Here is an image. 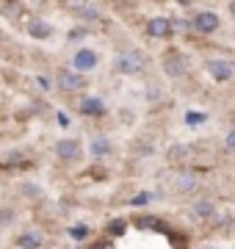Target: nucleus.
<instances>
[{"label":"nucleus","instance_id":"7","mask_svg":"<svg viewBox=\"0 0 235 249\" xmlns=\"http://www.w3.org/2000/svg\"><path fill=\"white\" fill-rule=\"evenodd\" d=\"M55 155L61 160H75L81 155V144L75 142V139H61V142L55 144Z\"/></svg>","mask_w":235,"mask_h":249},{"label":"nucleus","instance_id":"8","mask_svg":"<svg viewBox=\"0 0 235 249\" xmlns=\"http://www.w3.org/2000/svg\"><path fill=\"white\" fill-rule=\"evenodd\" d=\"M194 28L202 31V34H213L218 28V14H213V11H199L197 19H194Z\"/></svg>","mask_w":235,"mask_h":249},{"label":"nucleus","instance_id":"4","mask_svg":"<svg viewBox=\"0 0 235 249\" xmlns=\"http://www.w3.org/2000/svg\"><path fill=\"white\" fill-rule=\"evenodd\" d=\"M83 83H86V80H83L81 72H75V70L58 72V89H61V91H81Z\"/></svg>","mask_w":235,"mask_h":249},{"label":"nucleus","instance_id":"26","mask_svg":"<svg viewBox=\"0 0 235 249\" xmlns=\"http://www.w3.org/2000/svg\"><path fill=\"white\" fill-rule=\"evenodd\" d=\"M230 11H233V17H235V0H233V3H230Z\"/></svg>","mask_w":235,"mask_h":249},{"label":"nucleus","instance_id":"6","mask_svg":"<svg viewBox=\"0 0 235 249\" xmlns=\"http://www.w3.org/2000/svg\"><path fill=\"white\" fill-rule=\"evenodd\" d=\"M172 31H174V25L166 17H152L147 22V34L152 39H166V36H172Z\"/></svg>","mask_w":235,"mask_h":249},{"label":"nucleus","instance_id":"23","mask_svg":"<svg viewBox=\"0 0 235 249\" xmlns=\"http://www.w3.org/2000/svg\"><path fill=\"white\" fill-rule=\"evenodd\" d=\"M81 36H86V31H83V28H78V31H72V34H69V39H81Z\"/></svg>","mask_w":235,"mask_h":249},{"label":"nucleus","instance_id":"25","mask_svg":"<svg viewBox=\"0 0 235 249\" xmlns=\"http://www.w3.org/2000/svg\"><path fill=\"white\" fill-rule=\"evenodd\" d=\"M39 80V86H42V89H50V80L47 78H36Z\"/></svg>","mask_w":235,"mask_h":249},{"label":"nucleus","instance_id":"27","mask_svg":"<svg viewBox=\"0 0 235 249\" xmlns=\"http://www.w3.org/2000/svg\"><path fill=\"white\" fill-rule=\"evenodd\" d=\"M177 3H183V6H188V3H194V0H177Z\"/></svg>","mask_w":235,"mask_h":249},{"label":"nucleus","instance_id":"24","mask_svg":"<svg viewBox=\"0 0 235 249\" xmlns=\"http://www.w3.org/2000/svg\"><path fill=\"white\" fill-rule=\"evenodd\" d=\"M58 122H61V127H69V119H67V114H58Z\"/></svg>","mask_w":235,"mask_h":249},{"label":"nucleus","instance_id":"18","mask_svg":"<svg viewBox=\"0 0 235 249\" xmlns=\"http://www.w3.org/2000/svg\"><path fill=\"white\" fill-rule=\"evenodd\" d=\"M125 230H127V224L122 222V219H114V222L108 224V232H111V235H125Z\"/></svg>","mask_w":235,"mask_h":249},{"label":"nucleus","instance_id":"20","mask_svg":"<svg viewBox=\"0 0 235 249\" xmlns=\"http://www.w3.org/2000/svg\"><path fill=\"white\" fill-rule=\"evenodd\" d=\"M185 122H188V124H197V122H205V114H185Z\"/></svg>","mask_w":235,"mask_h":249},{"label":"nucleus","instance_id":"9","mask_svg":"<svg viewBox=\"0 0 235 249\" xmlns=\"http://www.w3.org/2000/svg\"><path fill=\"white\" fill-rule=\"evenodd\" d=\"M28 34L34 36V39H47V36L53 34V25L45 22V19L34 17V19H31V25H28Z\"/></svg>","mask_w":235,"mask_h":249},{"label":"nucleus","instance_id":"28","mask_svg":"<svg viewBox=\"0 0 235 249\" xmlns=\"http://www.w3.org/2000/svg\"><path fill=\"white\" fill-rule=\"evenodd\" d=\"M55 249H61V247H55Z\"/></svg>","mask_w":235,"mask_h":249},{"label":"nucleus","instance_id":"13","mask_svg":"<svg viewBox=\"0 0 235 249\" xmlns=\"http://www.w3.org/2000/svg\"><path fill=\"white\" fill-rule=\"evenodd\" d=\"M108 150H111V142H108V139H94L89 152L94 155V158H100V155H108Z\"/></svg>","mask_w":235,"mask_h":249},{"label":"nucleus","instance_id":"11","mask_svg":"<svg viewBox=\"0 0 235 249\" xmlns=\"http://www.w3.org/2000/svg\"><path fill=\"white\" fill-rule=\"evenodd\" d=\"M17 247L19 249H39L42 247V235L39 232H22L17 238Z\"/></svg>","mask_w":235,"mask_h":249},{"label":"nucleus","instance_id":"16","mask_svg":"<svg viewBox=\"0 0 235 249\" xmlns=\"http://www.w3.org/2000/svg\"><path fill=\"white\" fill-rule=\"evenodd\" d=\"M69 235H72L75 241H86L89 238V227H86V224H75V227H69Z\"/></svg>","mask_w":235,"mask_h":249},{"label":"nucleus","instance_id":"19","mask_svg":"<svg viewBox=\"0 0 235 249\" xmlns=\"http://www.w3.org/2000/svg\"><path fill=\"white\" fill-rule=\"evenodd\" d=\"M3 14L9 19H17L19 17V3H3Z\"/></svg>","mask_w":235,"mask_h":249},{"label":"nucleus","instance_id":"21","mask_svg":"<svg viewBox=\"0 0 235 249\" xmlns=\"http://www.w3.org/2000/svg\"><path fill=\"white\" fill-rule=\"evenodd\" d=\"M224 144H227V150H230V152H235V130H230V133H227Z\"/></svg>","mask_w":235,"mask_h":249},{"label":"nucleus","instance_id":"15","mask_svg":"<svg viewBox=\"0 0 235 249\" xmlns=\"http://www.w3.org/2000/svg\"><path fill=\"white\" fill-rule=\"evenodd\" d=\"M138 227H141V230H144V227H150V230H163V224L158 222L155 216H141V219H138Z\"/></svg>","mask_w":235,"mask_h":249},{"label":"nucleus","instance_id":"3","mask_svg":"<svg viewBox=\"0 0 235 249\" xmlns=\"http://www.w3.org/2000/svg\"><path fill=\"white\" fill-rule=\"evenodd\" d=\"M97 64H100V55L94 53V50H89V47H83V50H78V53L72 55L75 72H89V70H94Z\"/></svg>","mask_w":235,"mask_h":249},{"label":"nucleus","instance_id":"17","mask_svg":"<svg viewBox=\"0 0 235 249\" xmlns=\"http://www.w3.org/2000/svg\"><path fill=\"white\" fill-rule=\"evenodd\" d=\"M197 186V180L191 178L188 172H183L180 178H177V188H180V191H188V188H194Z\"/></svg>","mask_w":235,"mask_h":249},{"label":"nucleus","instance_id":"12","mask_svg":"<svg viewBox=\"0 0 235 249\" xmlns=\"http://www.w3.org/2000/svg\"><path fill=\"white\" fill-rule=\"evenodd\" d=\"M78 17L81 19H100V9L91 6V3H81L78 0Z\"/></svg>","mask_w":235,"mask_h":249},{"label":"nucleus","instance_id":"2","mask_svg":"<svg viewBox=\"0 0 235 249\" xmlns=\"http://www.w3.org/2000/svg\"><path fill=\"white\" fill-rule=\"evenodd\" d=\"M163 72H166V75H172V78H180V75L188 72V58L180 55V53L163 55Z\"/></svg>","mask_w":235,"mask_h":249},{"label":"nucleus","instance_id":"5","mask_svg":"<svg viewBox=\"0 0 235 249\" xmlns=\"http://www.w3.org/2000/svg\"><path fill=\"white\" fill-rule=\"evenodd\" d=\"M205 67H208V72L216 80H230V78H233V70H235L230 58H210Z\"/></svg>","mask_w":235,"mask_h":249},{"label":"nucleus","instance_id":"10","mask_svg":"<svg viewBox=\"0 0 235 249\" xmlns=\"http://www.w3.org/2000/svg\"><path fill=\"white\" fill-rule=\"evenodd\" d=\"M81 111L89 114V116H100V114H105V103H102L100 97H86L81 103Z\"/></svg>","mask_w":235,"mask_h":249},{"label":"nucleus","instance_id":"14","mask_svg":"<svg viewBox=\"0 0 235 249\" xmlns=\"http://www.w3.org/2000/svg\"><path fill=\"white\" fill-rule=\"evenodd\" d=\"M194 213H197L199 219H208V216H213V202H208V199L197 202V205H194Z\"/></svg>","mask_w":235,"mask_h":249},{"label":"nucleus","instance_id":"1","mask_svg":"<svg viewBox=\"0 0 235 249\" xmlns=\"http://www.w3.org/2000/svg\"><path fill=\"white\" fill-rule=\"evenodd\" d=\"M144 55L136 53V50H130V53H119L114 58V70L117 72H125V75H136V72L144 70Z\"/></svg>","mask_w":235,"mask_h":249},{"label":"nucleus","instance_id":"22","mask_svg":"<svg viewBox=\"0 0 235 249\" xmlns=\"http://www.w3.org/2000/svg\"><path fill=\"white\" fill-rule=\"evenodd\" d=\"M150 202V194H138L136 199H133V205H147Z\"/></svg>","mask_w":235,"mask_h":249}]
</instances>
